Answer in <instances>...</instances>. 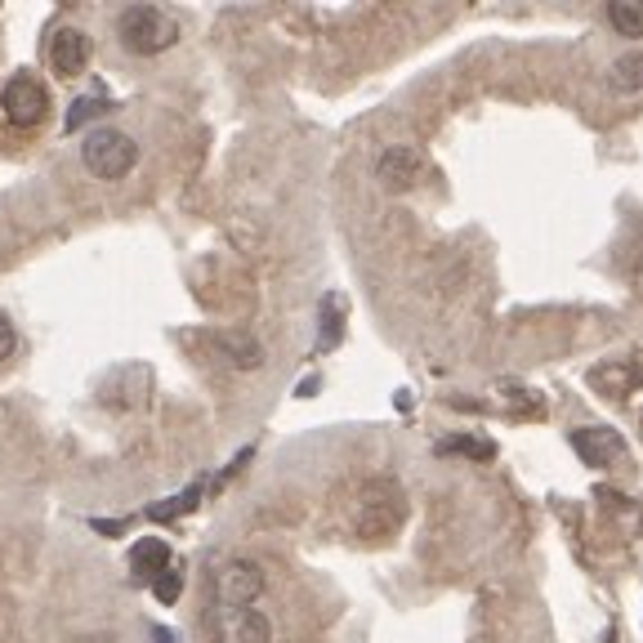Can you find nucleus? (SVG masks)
<instances>
[{
  "label": "nucleus",
  "instance_id": "obj_20",
  "mask_svg": "<svg viewBox=\"0 0 643 643\" xmlns=\"http://www.w3.org/2000/svg\"><path fill=\"white\" fill-rule=\"evenodd\" d=\"M14 349H19V331H14V322L5 313H0V362L14 358Z\"/></svg>",
  "mask_w": 643,
  "mask_h": 643
},
{
  "label": "nucleus",
  "instance_id": "obj_22",
  "mask_svg": "<svg viewBox=\"0 0 643 643\" xmlns=\"http://www.w3.org/2000/svg\"><path fill=\"white\" fill-rule=\"evenodd\" d=\"M94 532H108V536H117V532H126V523H108V519H94Z\"/></svg>",
  "mask_w": 643,
  "mask_h": 643
},
{
  "label": "nucleus",
  "instance_id": "obj_3",
  "mask_svg": "<svg viewBox=\"0 0 643 643\" xmlns=\"http://www.w3.org/2000/svg\"><path fill=\"white\" fill-rule=\"evenodd\" d=\"M81 162H85V170H90L94 179L117 183V179H126V175L134 170V162H139V143H134L126 130L98 126V130H90L85 143H81Z\"/></svg>",
  "mask_w": 643,
  "mask_h": 643
},
{
  "label": "nucleus",
  "instance_id": "obj_14",
  "mask_svg": "<svg viewBox=\"0 0 643 643\" xmlns=\"http://www.w3.org/2000/svg\"><path fill=\"white\" fill-rule=\"evenodd\" d=\"M197 501H202V483H192L188 491H179V497H170V501L153 505V510H147V519H157V523H166V519H179V514L197 510Z\"/></svg>",
  "mask_w": 643,
  "mask_h": 643
},
{
  "label": "nucleus",
  "instance_id": "obj_7",
  "mask_svg": "<svg viewBox=\"0 0 643 643\" xmlns=\"http://www.w3.org/2000/svg\"><path fill=\"white\" fill-rule=\"evenodd\" d=\"M215 643H273V621L255 608H219Z\"/></svg>",
  "mask_w": 643,
  "mask_h": 643
},
{
  "label": "nucleus",
  "instance_id": "obj_16",
  "mask_svg": "<svg viewBox=\"0 0 643 643\" xmlns=\"http://www.w3.org/2000/svg\"><path fill=\"white\" fill-rule=\"evenodd\" d=\"M438 452L442 456H474V461H491V456H497V448H491V442H474V438H442L438 442Z\"/></svg>",
  "mask_w": 643,
  "mask_h": 643
},
{
  "label": "nucleus",
  "instance_id": "obj_10",
  "mask_svg": "<svg viewBox=\"0 0 643 643\" xmlns=\"http://www.w3.org/2000/svg\"><path fill=\"white\" fill-rule=\"evenodd\" d=\"M130 568H134L139 581H157L162 572H170V546H166L162 536H143V540H134Z\"/></svg>",
  "mask_w": 643,
  "mask_h": 643
},
{
  "label": "nucleus",
  "instance_id": "obj_12",
  "mask_svg": "<svg viewBox=\"0 0 643 643\" xmlns=\"http://www.w3.org/2000/svg\"><path fill=\"white\" fill-rule=\"evenodd\" d=\"M608 85L617 94H643V49H626V55L608 68Z\"/></svg>",
  "mask_w": 643,
  "mask_h": 643
},
{
  "label": "nucleus",
  "instance_id": "obj_4",
  "mask_svg": "<svg viewBox=\"0 0 643 643\" xmlns=\"http://www.w3.org/2000/svg\"><path fill=\"white\" fill-rule=\"evenodd\" d=\"M269 590V576L260 563L251 559H228L219 572H215V595H219V608H255V599Z\"/></svg>",
  "mask_w": 643,
  "mask_h": 643
},
{
  "label": "nucleus",
  "instance_id": "obj_1",
  "mask_svg": "<svg viewBox=\"0 0 643 643\" xmlns=\"http://www.w3.org/2000/svg\"><path fill=\"white\" fill-rule=\"evenodd\" d=\"M403 519H407V497H403L398 483H393V478L362 483L358 505H354V532L362 540H389V536H398Z\"/></svg>",
  "mask_w": 643,
  "mask_h": 643
},
{
  "label": "nucleus",
  "instance_id": "obj_24",
  "mask_svg": "<svg viewBox=\"0 0 643 643\" xmlns=\"http://www.w3.org/2000/svg\"><path fill=\"white\" fill-rule=\"evenodd\" d=\"M94 643H121V639H117V634H112V639H108V634H104V639H94Z\"/></svg>",
  "mask_w": 643,
  "mask_h": 643
},
{
  "label": "nucleus",
  "instance_id": "obj_9",
  "mask_svg": "<svg viewBox=\"0 0 643 643\" xmlns=\"http://www.w3.org/2000/svg\"><path fill=\"white\" fill-rule=\"evenodd\" d=\"M376 179H380L389 192H407V188L420 179V153H416V147H407V143L384 147L380 162H376Z\"/></svg>",
  "mask_w": 643,
  "mask_h": 643
},
{
  "label": "nucleus",
  "instance_id": "obj_15",
  "mask_svg": "<svg viewBox=\"0 0 643 643\" xmlns=\"http://www.w3.org/2000/svg\"><path fill=\"white\" fill-rule=\"evenodd\" d=\"M98 112H108V98L104 94H85V98H76V104L68 108V130H81V126H90Z\"/></svg>",
  "mask_w": 643,
  "mask_h": 643
},
{
  "label": "nucleus",
  "instance_id": "obj_13",
  "mask_svg": "<svg viewBox=\"0 0 643 643\" xmlns=\"http://www.w3.org/2000/svg\"><path fill=\"white\" fill-rule=\"evenodd\" d=\"M608 23L617 27V36L639 40L643 36V0H612V5H608Z\"/></svg>",
  "mask_w": 643,
  "mask_h": 643
},
{
  "label": "nucleus",
  "instance_id": "obj_18",
  "mask_svg": "<svg viewBox=\"0 0 643 643\" xmlns=\"http://www.w3.org/2000/svg\"><path fill=\"white\" fill-rule=\"evenodd\" d=\"M153 595H157L162 604H175V599L183 595V572H179V568H170V572H162V576L153 581Z\"/></svg>",
  "mask_w": 643,
  "mask_h": 643
},
{
  "label": "nucleus",
  "instance_id": "obj_21",
  "mask_svg": "<svg viewBox=\"0 0 643 643\" xmlns=\"http://www.w3.org/2000/svg\"><path fill=\"white\" fill-rule=\"evenodd\" d=\"M630 273H643V219H634V233H630V255H626Z\"/></svg>",
  "mask_w": 643,
  "mask_h": 643
},
{
  "label": "nucleus",
  "instance_id": "obj_23",
  "mask_svg": "<svg viewBox=\"0 0 643 643\" xmlns=\"http://www.w3.org/2000/svg\"><path fill=\"white\" fill-rule=\"evenodd\" d=\"M153 639H157V643H175V634H170V630H162V626L153 630Z\"/></svg>",
  "mask_w": 643,
  "mask_h": 643
},
{
  "label": "nucleus",
  "instance_id": "obj_8",
  "mask_svg": "<svg viewBox=\"0 0 643 643\" xmlns=\"http://www.w3.org/2000/svg\"><path fill=\"white\" fill-rule=\"evenodd\" d=\"M568 438H572V452H576L590 469H608L612 461H621V456H626L621 433H617V429H608V425H599V429H572Z\"/></svg>",
  "mask_w": 643,
  "mask_h": 643
},
{
  "label": "nucleus",
  "instance_id": "obj_19",
  "mask_svg": "<svg viewBox=\"0 0 643 643\" xmlns=\"http://www.w3.org/2000/svg\"><path fill=\"white\" fill-rule=\"evenodd\" d=\"M590 380H595L599 389H608V393H617V398H621V393L630 389V384H639V371H595V376H590Z\"/></svg>",
  "mask_w": 643,
  "mask_h": 643
},
{
  "label": "nucleus",
  "instance_id": "obj_5",
  "mask_svg": "<svg viewBox=\"0 0 643 643\" xmlns=\"http://www.w3.org/2000/svg\"><path fill=\"white\" fill-rule=\"evenodd\" d=\"M0 108H5V121L19 130H32L49 117V90L36 76H14L5 90H0Z\"/></svg>",
  "mask_w": 643,
  "mask_h": 643
},
{
  "label": "nucleus",
  "instance_id": "obj_17",
  "mask_svg": "<svg viewBox=\"0 0 643 643\" xmlns=\"http://www.w3.org/2000/svg\"><path fill=\"white\" fill-rule=\"evenodd\" d=\"M340 344V295H326L322 300V349H335Z\"/></svg>",
  "mask_w": 643,
  "mask_h": 643
},
{
  "label": "nucleus",
  "instance_id": "obj_6",
  "mask_svg": "<svg viewBox=\"0 0 643 643\" xmlns=\"http://www.w3.org/2000/svg\"><path fill=\"white\" fill-rule=\"evenodd\" d=\"M94 59V40L81 32V27H59L55 40H49V72L72 81V76H85Z\"/></svg>",
  "mask_w": 643,
  "mask_h": 643
},
{
  "label": "nucleus",
  "instance_id": "obj_2",
  "mask_svg": "<svg viewBox=\"0 0 643 643\" xmlns=\"http://www.w3.org/2000/svg\"><path fill=\"white\" fill-rule=\"evenodd\" d=\"M117 36L130 55H166L179 40V23L157 5H130L117 14Z\"/></svg>",
  "mask_w": 643,
  "mask_h": 643
},
{
  "label": "nucleus",
  "instance_id": "obj_11",
  "mask_svg": "<svg viewBox=\"0 0 643 643\" xmlns=\"http://www.w3.org/2000/svg\"><path fill=\"white\" fill-rule=\"evenodd\" d=\"M215 349L228 358V367H241V371L264 367V349H260V340H255V335L224 331V335H215Z\"/></svg>",
  "mask_w": 643,
  "mask_h": 643
}]
</instances>
